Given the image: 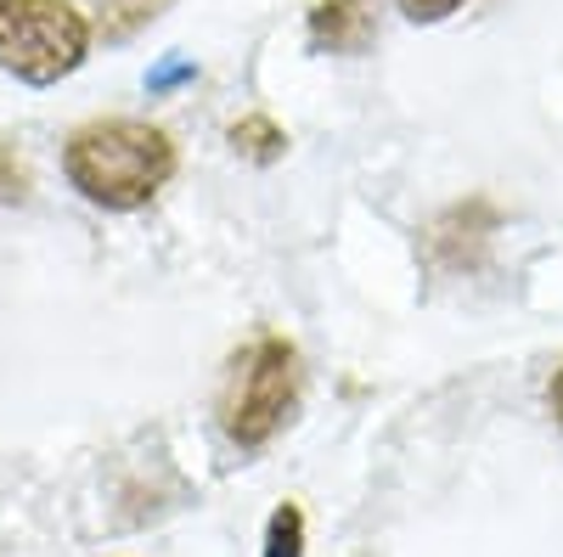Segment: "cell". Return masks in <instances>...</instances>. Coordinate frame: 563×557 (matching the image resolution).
I'll return each mask as SVG.
<instances>
[{
	"mask_svg": "<svg viewBox=\"0 0 563 557\" xmlns=\"http://www.w3.org/2000/svg\"><path fill=\"white\" fill-rule=\"evenodd\" d=\"M90 52V23L68 0H0V68L23 85H57Z\"/></svg>",
	"mask_w": 563,
	"mask_h": 557,
	"instance_id": "3",
	"label": "cell"
},
{
	"mask_svg": "<svg viewBox=\"0 0 563 557\" xmlns=\"http://www.w3.org/2000/svg\"><path fill=\"white\" fill-rule=\"evenodd\" d=\"M164 7H169V0H97V29H102L108 45H119L135 29H147Z\"/></svg>",
	"mask_w": 563,
	"mask_h": 557,
	"instance_id": "5",
	"label": "cell"
},
{
	"mask_svg": "<svg viewBox=\"0 0 563 557\" xmlns=\"http://www.w3.org/2000/svg\"><path fill=\"white\" fill-rule=\"evenodd\" d=\"M63 169L74 180V192L90 203L147 209L175 175V142L158 124H141V119H97L68 135Z\"/></svg>",
	"mask_w": 563,
	"mask_h": 557,
	"instance_id": "1",
	"label": "cell"
},
{
	"mask_svg": "<svg viewBox=\"0 0 563 557\" xmlns=\"http://www.w3.org/2000/svg\"><path fill=\"white\" fill-rule=\"evenodd\" d=\"M552 411H558V423H563V366H558V378H552Z\"/></svg>",
	"mask_w": 563,
	"mask_h": 557,
	"instance_id": "10",
	"label": "cell"
},
{
	"mask_svg": "<svg viewBox=\"0 0 563 557\" xmlns=\"http://www.w3.org/2000/svg\"><path fill=\"white\" fill-rule=\"evenodd\" d=\"M265 557H305V513H299V506H276V513H271Z\"/></svg>",
	"mask_w": 563,
	"mask_h": 557,
	"instance_id": "7",
	"label": "cell"
},
{
	"mask_svg": "<svg viewBox=\"0 0 563 557\" xmlns=\"http://www.w3.org/2000/svg\"><path fill=\"white\" fill-rule=\"evenodd\" d=\"M231 147H238L249 164H271V158H282V147H288V135H282V124H276V119L249 113V119L231 124Z\"/></svg>",
	"mask_w": 563,
	"mask_h": 557,
	"instance_id": "6",
	"label": "cell"
},
{
	"mask_svg": "<svg viewBox=\"0 0 563 557\" xmlns=\"http://www.w3.org/2000/svg\"><path fill=\"white\" fill-rule=\"evenodd\" d=\"M378 34V7L372 0H316L310 40L321 52H366Z\"/></svg>",
	"mask_w": 563,
	"mask_h": 557,
	"instance_id": "4",
	"label": "cell"
},
{
	"mask_svg": "<svg viewBox=\"0 0 563 557\" xmlns=\"http://www.w3.org/2000/svg\"><path fill=\"white\" fill-rule=\"evenodd\" d=\"M456 7H467V0H400V12L417 18V23H440V18H451Z\"/></svg>",
	"mask_w": 563,
	"mask_h": 557,
	"instance_id": "9",
	"label": "cell"
},
{
	"mask_svg": "<svg viewBox=\"0 0 563 557\" xmlns=\"http://www.w3.org/2000/svg\"><path fill=\"white\" fill-rule=\"evenodd\" d=\"M299 405V349L282 333H260L249 338L225 366L220 383V428L231 445H265L271 434H282V423Z\"/></svg>",
	"mask_w": 563,
	"mask_h": 557,
	"instance_id": "2",
	"label": "cell"
},
{
	"mask_svg": "<svg viewBox=\"0 0 563 557\" xmlns=\"http://www.w3.org/2000/svg\"><path fill=\"white\" fill-rule=\"evenodd\" d=\"M23 198H29V169L7 142H0V203H23Z\"/></svg>",
	"mask_w": 563,
	"mask_h": 557,
	"instance_id": "8",
	"label": "cell"
}]
</instances>
